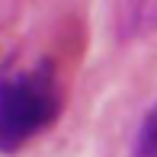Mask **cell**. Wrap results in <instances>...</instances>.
Listing matches in <instances>:
<instances>
[{
  "label": "cell",
  "mask_w": 157,
  "mask_h": 157,
  "mask_svg": "<svg viewBox=\"0 0 157 157\" xmlns=\"http://www.w3.org/2000/svg\"><path fill=\"white\" fill-rule=\"evenodd\" d=\"M132 157H157V116H154V109L144 112L138 132H135Z\"/></svg>",
  "instance_id": "obj_2"
},
{
  "label": "cell",
  "mask_w": 157,
  "mask_h": 157,
  "mask_svg": "<svg viewBox=\"0 0 157 157\" xmlns=\"http://www.w3.org/2000/svg\"><path fill=\"white\" fill-rule=\"evenodd\" d=\"M61 116V90L52 61L0 77V154H16Z\"/></svg>",
  "instance_id": "obj_1"
}]
</instances>
